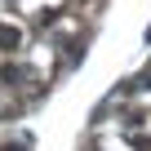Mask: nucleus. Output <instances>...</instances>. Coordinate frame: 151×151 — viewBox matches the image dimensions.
<instances>
[{
	"instance_id": "obj_2",
	"label": "nucleus",
	"mask_w": 151,
	"mask_h": 151,
	"mask_svg": "<svg viewBox=\"0 0 151 151\" xmlns=\"http://www.w3.org/2000/svg\"><path fill=\"white\" fill-rule=\"evenodd\" d=\"M27 76H31L27 67H14V62H9L5 71H0V80H5V85H22V80H27Z\"/></svg>"
},
{
	"instance_id": "obj_3",
	"label": "nucleus",
	"mask_w": 151,
	"mask_h": 151,
	"mask_svg": "<svg viewBox=\"0 0 151 151\" xmlns=\"http://www.w3.org/2000/svg\"><path fill=\"white\" fill-rule=\"evenodd\" d=\"M133 85H138V89H151V62H147V71L138 76V80H133Z\"/></svg>"
},
{
	"instance_id": "obj_4",
	"label": "nucleus",
	"mask_w": 151,
	"mask_h": 151,
	"mask_svg": "<svg viewBox=\"0 0 151 151\" xmlns=\"http://www.w3.org/2000/svg\"><path fill=\"white\" fill-rule=\"evenodd\" d=\"M5 151H22V147H5Z\"/></svg>"
},
{
	"instance_id": "obj_1",
	"label": "nucleus",
	"mask_w": 151,
	"mask_h": 151,
	"mask_svg": "<svg viewBox=\"0 0 151 151\" xmlns=\"http://www.w3.org/2000/svg\"><path fill=\"white\" fill-rule=\"evenodd\" d=\"M22 45V31L18 27H5V22H0V49H18Z\"/></svg>"
}]
</instances>
